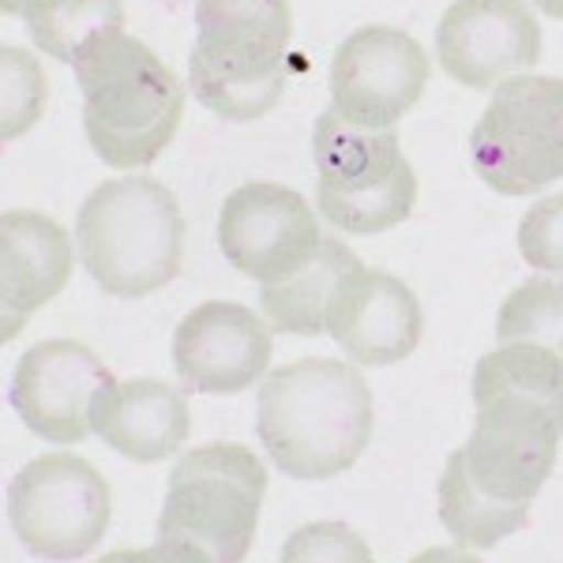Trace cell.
I'll use <instances>...</instances> for the list:
<instances>
[{
	"instance_id": "obj_1",
	"label": "cell",
	"mask_w": 563,
	"mask_h": 563,
	"mask_svg": "<svg viewBox=\"0 0 563 563\" xmlns=\"http://www.w3.org/2000/svg\"><path fill=\"white\" fill-rule=\"evenodd\" d=\"M477 421L440 474V519L466 549H493L530 522L563 435V357L499 342L474 368Z\"/></svg>"
},
{
	"instance_id": "obj_2",
	"label": "cell",
	"mask_w": 563,
	"mask_h": 563,
	"mask_svg": "<svg viewBox=\"0 0 563 563\" xmlns=\"http://www.w3.org/2000/svg\"><path fill=\"white\" fill-rule=\"evenodd\" d=\"M256 432L294 481H331L357 466L372 435V390L357 365L301 357L263 379Z\"/></svg>"
},
{
	"instance_id": "obj_3",
	"label": "cell",
	"mask_w": 563,
	"mask_h": 563,
	"mask_svg": "<svg viewBox=\"0 0 563 563\" xmlns=\"http://www.w3.org/2000/svg\"><path fill=\"white\" fill-rule=\"evenodd\" d=\"M71 68L84 90V132L106 166H151L174 143L185 117V90L151 45L113 31Z\"/></svg>"
},
{
	"instance_id": "obj_4",
	"label": "cell",
	"mask_w": 563,
	"mask_h": 563,
	"mask_svg": "<svg viewBox=\"0 0 563 563\" xmlns=\"http://www.w3.org/2000/svg\"><path fill=\"white\" fill-rule=\"evenodd\" d=\"M76 241L87 275L109 297L135 301L180 275L185 214L154 177L102 180L79 207Z\"/></svg>"
},
{
	"instance_id": "obj_5",
	"label": "cell",
	"mask_w": 563,
	"mask_h": 563,
	"mask_svg": "<svg viewBox=\"0 0 563 563\" xmlns=\"http://www.w3.org/2000/svg\"><path fill=\"white\" fill-rule=\"evenodd\" d=\"M196 26L188 84L199 106L233 124L271 113L286 90L289 0H196Z\"/></svg>"
},
{
	"instance_id": "obj_6",
	"label": "cell",
	"mask_w": 563,
	"mask_h": 563,
	"mask_svg": "<svg viewBox=\"0 0 563 563\" xmlns=\"http://www.w3.org/2000/svg\"><path fill=\"white\" fill-rule=\"evenodd\" d=\"M267 496V470L241 443H203L185 451L169 474L154 556L238 563L256 541Z\"/></svg>"
},
{
	"instance_id": "obj_7",
	"label": "cell",
	"mask_w": 563,
	"mask_h": 563,
	"mask_svg": "<svg viewBox=\"0 0 563 563\" xmlns=\"http://www.w3.org/2000/svg\"><path fill=\"white\" fill-rule=\"evenodd\" d=\"M320 211L342 233H384L413 214L417 177L390 129H361L323 109L312 132Z\"/></svg>"
},
{
	"instance_id": "obj_8",
	"label": "cell",
	"mask_w": 563,
	"mask_h": 563,
	"mask_svg": "<svg viewBox=\"0 0 563 563\" xmlns=\"http://www.w3.org/2000/svg\"><path fill=\"white\" fill-rule=\"evenodd\" d=\"M474 174L499 196H533L563 177V79L511 76L470 132Z\"/></svg>"
},
{
	"instance_id": "obj_9",
	"label": "cell",
	"mask_w": 563,
	"mask_h": 563,
	"mask_svg": "<svg viewBox=\"0 0 563 563\" xmlns=\"http://www.w3.org/2000/svg\"><path fill=\"white\" fill-rule=\"evenodd\" d=\"M113 519L106 477L79 455H42L8 485V522L26 552L42 560H79L98 549Z\"/></svg>"
},
{
	"instance_id": "obj_10",
	"label": "cell",
	"mask_w": 563,
	"mask_h": 563,
	"mask_svg": "<svg viewBox=\"0 0 563 563\" xmlns=\"http://www.w3.org/2000/svg\"><path fill=\"white\" fill-rule=\"evenodd\" d=\"M222 256L260 286L294 278L323 249L320 218L301 192L271 180H252L225 196L218 214Z\"/></svg>"
},
{
	"instance_id": "obj_11",
	"label": "cell",
	"mask_w": 563,
	"mask_h": 563,
	"mask_svg": "<svg viewBox=\"0 0 563 563\" xmlns=\"http://www.w3.org/2000/svg\"><path fill=\"white\" fill-rule=\"evenodd\" d=\"M429 87L424 45L395 26H361L334 49L331 109L361 129H395Z\"/></svg>"
},
{
	"instance_id": "obj_12",
	"label": "cell",
	"mask_w": 563,
	"mask_h": 563,
	"mask_svg": "<svg viewBox=\"0 0 563 563\" xmlns=\"http://www.w3.org/2000/svg\"><path fill=\"white\" fill-rule=\"evenodd\" d=\"M113 384V372L90 346L76 339H49L20 357L8 398L34 435L71 448L95 432L98 398Z\"/></svg>"
},
{
	"instance_id": "obj_13",
	"label": "cell",
	"mask_w": 563,
	"mask_h": 563,
	"mask_svg": "<svg viewBox=\"0 0 563 563\" xmlns=\"http://www.w3.org/2000/svg\"><path fill=\"white\" fill-rule=\"evenodd\" d=\"M440 65L455 84L493 90L541 57V26L526 0H455L435 31Z\"/></svg>"
},
{
	"instance_id": "obj_14",
	"label": "cell",
	"mask_w": 563,
	"mask_h": 563,
	"mask_svg": "<svg viewBox=\"0 0 563 563\" xmlns=\"http://www.w3.org/2000/svg\"><path fill=\"white\" fill-rule=\"evenodd\" d=\"M271 327L252 308L233 301L196 305L174 331V368L199 395H241L256 387L271 365Z\"/></svg>"
},
{
	"instance_id": "obj_15",
	"label": "cell",
	"mask_w": 563,
	"mask_h": 563,
	"mask_svg": "<svg viewBox=\"0 0 563 563\" xmlns=\"http://www.w3.org/2000/svg\"><path fill=\"white\" fill-rule=\"evenodd\" d=\"M421 331V301L402 278L357 263L339 282L327 334L350 353L353 365H398L417 350Z\"/></svg>"
},
{
	"instance_id": "obj_16",
	"label": "cell",
	"mask_w": 563,
	"mask_h": 563,
	"mask_svg": "<svg viewBox=\"0 0 563 563\" xmlns=\"http://www.w3.org/2000/svg\"><path fill=\"white\" fill-rule=\"evenodd\" d=\"M71 278V238L49 214L4 211L0 218V301H4V342L49 305Z\"/></svg>"
},
{
	"instance_id": "obj_17",
	"label": "cell",
	"mask_w": 563,
	"mask_h": 563,
	"mask_svg": "<svg viewBox=\"0 0 563 563\" xmlns=\"http://www.w3.org/2000/svg\"><path fill=\"white\" fill-rule=\"evenodd\" d=\"M95 432L132 462H162L185 448L192 410L166 379H124L98 398Z\"/></svg>"
},
{
	"instance_id": "obj_18",
	"label": "cell",
	"mask_w": 563,
	"mask_h": 563,
	"mask_svg": "<svg viewBox=\"0 0 563 563\" xmlns=\"http://www.w3.org/2000/svg\"><path fill=\"white\" fill-rule=\"evenodd\" d=\"M357 263L361 260L353 256V249H346V244L334 238H323V249L316 252V260L305 263L294 278L275 282V286H260L263 316H267L275 331L305 334V339L323 334L334 294H339V282Z\"/></svg>"
},
{
	"instance_id": "obj_19",
	"label": "cell",
	"mask_w": 563,
	"mask_h": 563,
	"mask_svg": "<svg viewBox=\"0 0 563 563\" xmlns=\"http://www.w3.org/2000/svg\"><path fill=\"white\" fill-rule=\"evenodd\" d=\"M20 15L34 45L65 65H76L98 38L124 31L121 0H23Z\"/></svg>"
},
{
	"instance_id": "obj_20",
	"label": "cell",
	"mask_w": 563,
	"mask_h": 563,
	"mask_svg": "<svg viewBox=\"0 0 563 563\" xmlns=\"http://www.w3.org/2000/svg\"><path fill=\"white\" fill-rule=\"evenodd\" d=\"M499 342H533L563 357V282L530 278L504 301L496 316Z\"/></svg>"
},
{
	"instance_id": "obj_21",
	"label": "cell",
	"mask_w": 563,
	"mask_h": 563,
	"mask_svg": "<svg viewBox=\"0 0 563 563\" xmlns=\"http://www.w3.org/2000/svg\"><path fill=\"white\" fill-rule=\"evenodd\" d=\"M519 252L533 271L563 278V196L533 203L519 222Z\"/></svg>"
},
{
	"instance_id": "obj_22",
	"label": "cell",
	"mask_w": 563,
	"mask_h": 563,
	"mask_svg": "<svg viewBox=\"0 0 563 563\" xmlns=\"http://www.w3.org/2000/svg\"><path fill=\"white\" fill-rule=\"evenodd\" d=\"M533 8H541L552 20H563V0H533Z\"/></svg>"
},
{
	"instance_id": "obj_23",
	"label": "cell",
	"mask_w": 563,
	"mask_h": 563,
	"mask_svg": "<svg viewBox=\"0 0 563 563\" xmlns=\"http://www.w3.org/2000/svg\"><path fill=\"white\" fill-rule=\"evenodd\" d=\"M15 8H20L15 0H4V12H15Z\"/></svg>"
}]
</instances>
